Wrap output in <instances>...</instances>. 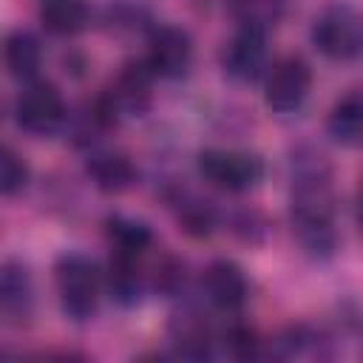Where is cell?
Instances as JSON below:
<instances>
[{
    "mask_svg": "<svg viewBox=\"0 0 363 363\" xmlns=\"http://www.w3.org/2000/svg\"><path fill=\"white\" fill-rule=\"evenodd\" d=\"M312 45L329 60H354L363 54V11L352 3L326 6L312 23Z\"/></svg>",
    "mask_w": 363,
    "mask_h": 363,
    "instance_id": "7a4b0ae2",
    "label": "cell"
},
{
    "mask_svg": "<svg viewBox=\"0 0 363 363\" xmlns=\"http://www.w3.org/2000/svg\"><path fill=\"white\" fill-rule=\"evenodd\" d=\"M91 182L102 190V193H125L136 184V167L133 162L125 156V153H113V150H105V153H94L85 164Z\"/></svg>",
    "mask_w": 363,
    "mask_h": 363,
    "instance_id": "30bf717a",
    "label": "cell"
},
{
    "mask_svg": "<svg viewBox=\"0 0 363 363\" xmlns=\"http://www.w3.org/2000/svg\"><path fill=\"white\" fill-rule=\"evenodd\" d=\"M105 235L111 241V252L119 255H136L142 258L153 247V233L145 221L128 218V216H111L105 221Z\"/></svg>",
    "mask_w": 363,
    "mask_h": 363,
    "instance_id": "5bb4252c",
    "label": "cell"
},
{
    "mask_svg": "<svg viewBox=\"0 0 363 363\" xmlns=\"http://www.w3.org/2000/svg\"><path fill=\"white\" fill-rule=\"evenodd\" d=\"M88 3L85 0H40L37 17L48 34L71 37L88 26Z\"/></svg>",
    "mask_w": 363,
    "mask_h": 363,
    "instance_id": "4fadbf2b",
    "label": "cell"
},
{
    "mask_svg": "<svg viewBox=\"0 0 363 363\" xmlns=\"http://www.w3.org/2000/svg\"><path fill=\"white\" fill-rule=\"evenodd\" d=\"M54 281L60 306L71 320H88L99 303V272L96 264L82 252H65L54 264Z\"/></svg>",
    "mask_w": 363,
    "mask_h": 363,
    "instance_id": "6da1fadb",
    "label": "cell"
},
{
    "mask_svg": "<svg viewBox=\"0 0 363 363\" xmlns=\"http://www.w3.org/2000/svg\"><path fill=\"white\" fill-rule=\"evenodd\" d=\"M147 65L156 77L179 79L193 62V40L179 26H156L147 37Z\"/></svg>",
    "mask_w": 363,
    "mask_h": 363,
    "instance_id": "8992f818",
    "label": "cell"
},
{
    "mask_svg": "<svg viewBox=\"0 0 363 363\" xmlns=\"http://www.w3.org/2000/svg\"><path fill=\"white\" fill-rule=\"evenodd\" d=\"M142 258L136 255H119L111 252V264H108V292L111 298H116L119 303H136L145 286V272L139 267Z\"/></svg>",
    "mask_w": 363,
    "mask_h": 363,
    "instance_id": "9a60e30c",
    "label": "cell"
},
{
    "mask_svg": "<svg viewBox=\"0 0 363 363\" xmlns=\"http://www.w3.org/2000/svg\"><path fill=\"white\" fill-rule=\"evenodd\" d=\"M269 51H267V34L252 31V28H238L235 37L221 48V68L238 79V82H252L261 74H267Z\"/></svg>",
    "mask_w": 363,
    "mask_h": 363,
    "instance_id": "52a82bcc",
    "label": "cell"
},
{
    "mask_svg": "<svg viewBox=\"0 0 363 363\" xmlns=\"http://www.w3.org/2000/svg\"><path fill=\"white\" fill-rule=\"evenodd\" d=\"M230 349L235 357H255L258 354V337L250 326H235L230 332Z\"/></svg>",
    "mask_w": 363,
    "mask_h": 363,
    "instance_id": "ffe728a7",
    "label": "cell"
},
{
    "mask_svg": "<svg viewBox=\"0 0 363 363\" xmlns=\"http://www.w3.org/2000/svg\"><path fill=\"white\" fill-rule=\"evenodd\" d=\"M354 216H357V224L363 227V184L357 190V199H354Z\"/></svg>",
    "mask_w": 363,
    "mask_h": 363,
    "instance_id": "44dd1931",
    "label": "cell"
},
{
    "mask_svg": "<svg viewBox=\"0 0 363 363\" xmlns=\"http://www.w3.org/2000/svg\"><path fill=\"white\" fill-rule=\"evenodd\" d=\"M196 164H199V173L204 176V182H210L213 187L227 190V193L250 190L264 176V162L255 153H244V150L207 147L199 153Z\"/></svg>",
    "mask_w": 363,
    "mask_h": 363,
    "instance_id": "277c9868",
    "label": "cell"
},
{
    "mask_svg": "<svg viewBox=\"0 0 363 363\" xmlns=\"http://www.w3.org/2000/svg\"><path fill=\"white\" fill-rule=\"evenodd\" d=\"M170 337H173V346H176V354L182 357H193V360H201L210 354V346H213V337H210V329L201 318L196 315H182L176 318V323L170 326Z\"/></svg>",
    "mask_w": 363,
    "mask_h": 363,
    "instance_id": "2e32d148",
    "label": "cell"
},
{
    "mask_svg": "<svg viewBox=\"0 0 363 363\" xmlns=\"http://www.w3.org/2000/svg\"><path fill=\"white\" fill-rule=\"evenodd\" d=\"M26 182H28L26 159L11 145H3V150H0V190H3V196L20 193L26 187Z\"/></svg>",
    "mask_w": 363,
    "mask_h": 363,
    "instance_id": "d6986e66",
    "label": "cell"
},
{
    "mask_svg": "<svg viewBox=\"0 0 363 363\" xmlns=\"http://www.w3.org/2000/svg\"><path fill=\"white\" fill-rule=\"evenodd\" d=\"M65 99L54 82L31 79L14 99V122L31 136H48L65 122Z\"/></svg>",
    "mask_w": 363,
    "mask_h": 363,
    "instance_id": "3957f363",
    "label": "cell"
},
{
    "mask_svg": "<svg viewBox=\"0 0 363 363\" xmlns=\"http://www.w3.org/2000/svg\"><path fill=\"white\" fill-rule=\"evenodd\" d=\"M0 312L6 323L23 326L34 312V284L20 261H6L0 272Z\"/></svg>",
    "mask_w": 363,
    "mask_h": 363,
    "instance_id": "9c48e42d",
    "label": "cell"
},
{
    "mask_svg": "<svg viewBox=\"0 0 363 363\" xmlns=\"http://www.w3.org/2000/svg\"><path fill=\"white\" fill-rule=\"evenodd\" d=\"M230 17L238 23V28L252 31H269L284 14V0H230Z\"/></svg>",
    "mask_w": 363,
    "mask_h": 363,
    "instance_id": "e0dca14e",
    "label": "cell"
},
{
    "mask_svg": "<svg viewBox=\"0 0 363 363\" xmlns=\"http://www.w3.org/2000/svg\"><path fill=\"white\" fill-rule=\"evenodd\" d=\"M3 57H6V68L14 79H23V82H31L43 65V45L40 40L26 31V28H14L9 31L6 37V48H3Z\"/></svg>",
    "mask_w": 363,
    "mask_h": 363,
    "instance_id": "7c38bea8",
    "label": "cell"
},
{
    "mask_svg": "<svg viewBox=\"0 0 363 363\" xmlns=\"http://www.w3.org/2000/svg\"><path fill=\"white\" fill-rule=\"evenodd\" d=\"M326 130L340 145H363V88L349 91L332 105Z\"/></svg>",
    "mask_w": 363,
    "mask_h": 363,
    "instance_id": "8fae6325",
    "label": "cell"
},
{
    "mask_svg": "<svg viewBox=\"0 0 363 363\" xmlns=\"http://www.w3.org/2000/svg\"><path fill=\"white\" fill-rule=\"evenodd\" d=\"M201 284H204V292H207L210 303L224 309V312L241 309L250 298V281H247L244 269L230 258H216L204 269Z\"/></svg>",
    "mask_w": 363,
    "mask_h": 363,
    "instance_id": "ba28073f",
    "label": "cell"
},
{
    "mask_svg": "<svg viewBox=\"0 0 363 363\" xmlns=\"http://www.w3.org/2000/svg\"><path fill=\"white\" fill-rule=\"evenodd\" d=\"M179 207V224L187 235H196V238H204L213 233L216 227V210L210 207V201H201L196 196H182L176 201Z\"/></svg>",
    "mask_w": 363,
    "mask_h": 363,
    "instance_id": "ac0fdd59",
    "label": "cell"
},
{
    "mask_svg": "<svg viewBox=\"0 0 363 363\" xmlns=\"http://www.w3.org/2000/svg\"><path fill=\"white\" fill-rule=\"evenodd\" d=\"M309 88H312L309 62L298 54H289V57L275 60L267 68L264 102H267V108H272L278 113H289L303 105V99L309 96Z\"/></svg>",
    "mask_w": 363,
    "mask_h": 363,
    "instance_id": "5b68a950",
    "label": "cell"
}]
</instances>
